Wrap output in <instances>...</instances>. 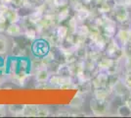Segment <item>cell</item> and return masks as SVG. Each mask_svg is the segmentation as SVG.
<instances>
[{
    "label": "cell",
    "mask_w": 131,
    "mask_h": 118,
    "mask_svg": "<svg viewBox=\"0 0 131 118\" xmlns=\"http://www.w3.org/2000/svg\"><path fill=\"white\" fill-rule=\"evenodd\" d=\"M111 16L120 27H131V19L129 9L123 4H115Z\"/></svg>",
    "instance_id": "obj_1"
},
{
    "label": "cell",
    "mask_w": 131,
    "mask_h": 118,
    "mask_svg": "<svg viewBox=\"0 0 131 118\" xmlns=\"http://www.w3.org/2000/svg\"><path fill=\"white\" fill-rule=\"evenodd\" d=\"M104 53L109 56L112 59L115 60H123L124 59V54H123V48L122 46L118 43V41L115 39V38H112L107 43V46L105 48Z\"/></svg>",
    "instance_id": "obj_2"
},
{
    "label": "cell",
    "mask_w": 131,
    "mask_h": 118,
    "mask_svg": "<svg viewBox=\"0 0 131 118\" xmlns=\"http://www.w3.org/2000/svg\"><path fill=\"white\" fill-rule=\"evenodd\" d=\"M51 44L43 38H38L32 41L31 46H30V52L34 57H39L42 58L44 57L51 49Z\"/></svg>",
    "instance_id": "obj_3"
},
{
    "label": "cell",
    "mask_w": 131,
    "mask_h": 118,
    "mask_svg": "<svg viewBox=\"0 0 131 118\" xmlns=\"http://www.w3.org/2000/svg\"><path fill=\"white\" fill-rule=\"evenodd\" d=\"M111 101H98L95 97H92L90 101V109L94 115L97 116H103L108 114L110 111Z\"/></svg>",
    "instance_id": "obj_4"
},
{
    "label": "cell",
    "mask_w": 131,
    "mask_h": 118,
    "mask_svg": "<svg viewBox=\"0 0 131 118\" xmlns=\"http://www.w3.org/2000/svg\"><path fill=\"white\" fill-rule=\"evenodd\" d=\"M108 81H109V74L107 72H103V71H97L90 80L93 90L94 89L107 88L108 87Z\"/></svg>",
    "instance_id": "obj_5"
},
{
    "label": "cell",
    "mask_w": 131,
    "mask_h": 118,
    "mask_svg": "<svg viewBox=\"0 0 131 118\" xmlns=\"http://www.w3.org/2000/svg\"><path fill=\"white\" fill-rule=\"evenodd\" d=\"M115 39L121 46H124L131 41V27H120L115 35Z\"/></svg>",
    "instance_id": "obj_6"
},
{
    "label": "cell",
    "mask_w": 131,
    "mask_h": 118,
    "mask_svg": "<svg viewBox=\"0 0 131 118\" xmlns=\"http://www.w3.org/2000/svg\"><path fill=\"white\" fill-rule=\"evenodd\" d=\"M112 92L114 94V96L115 97H118V98H124L128 96V95L130 94L131 90L126 87V85L123 83V81L120 79L118 80L116 83L115 84V86L112 88Z\"/></svg>",
    "instance_id": "obj_7"
},
{
    "label": "cell",
    "mask_w": 131,
    "mask_h": 118,
    "mask_svg": "<svg viewBox=\"0 0 131 118\" xmlns=\"http://www.w3.org/2000/svg\"><path fill=\"white\" fill-rule=\"evenodd\" d=\"M4 34L8 37H11L13 39L21 37L24 34V28L20 23H8L7 28Z\"/></svg>",
    "instance_id": "obj_8"
},
{
    "label": "cell",
    "mask_w": 131,
    "mask_h": 118,
    "mask_svg": "<svg viewBox=\"0 0 131 118\" xmlns=\"http://www.w3.org/2000/svg\"><path fill=\"white\" fill-rule=\"evenodd\" d=\"M115 62V59H112L109 56H107L106 54H103V56L101 57L97 62V69L98 71H103V72H107L110 70V68L113 66Z\"/></svg>",
    "instance_id": "obj_9"
},
{
    "label": "cell",
    "mask_w": 131,
    "mask_h": 118,
    "mask_svg": "<svg viewBox=\"0 0 131 118\" xmlns=\"http://www.w3.org/2000/svg\"><path fill=\"white\" fill-rule=\"evenodd\" d=\"M51 75L52 74H51L48 68L42 67L33 74V77L35 79V82L37 84H39V83H47L49 81V78Z\"/></svg>",
    "instance_id": "obj_10"
},
{
    "label": "cell",
    "mask_w": 131,
    "mask_h": 118,
    "mask_svg": "<svg viewBox=\"0 0 131 118\" xmlns=\"http://www.w3.org/2000/svg\"><path fill=\"white\" fill-rule=\"evenodd\" d=\"M5 17L8 23H20L22 20V15L20 13V10L13 6H10L8 11L6 12Z\"/></svg>",
    "instance_id": "obj_11"
},
{
    "label": "cell",
    "mask_w": 131,
    "mask_h": 118,
    "mask_svg": "<svg viewBox=\"0 0 131 118\" xmlns=\"http://www.w3.org/2000/svg\"><path fill=\"white\" fill-rule=\"evenodd\" d=\"M53 32H54V34L57 35V38L60 39L61 41H63L67 38V35L70 34L67 25H64V24H58L53 29Z\"/></svg>",
    "instance_id": "obj_12"
},
{
    "label": "cell",
    "mask_w": 131,
    "mask_h": 118,
    "mask_svg": "<svg viewBox=\"0 0 131 118\" xmlns=\"http://www.w3.org/2000/svg\"><path fill=\"white\" fill-rule=\"evenodd\" d=\"M23 35L27 39H28L29 41H34L35 39H37L38 38H40V35L38 34V31L35 27H27V28L24 29V34Z\"/></svg>",
    "instance_id": "obj_13"
},
{
    "label": "cell",
    "mask_w": 131,
    "mask_h": 118,
    "mask_svg": "<svg viewBox=\"0 0 131 118\" xmlns=\"http://www.w3.org/2000/svg\"><path fill=\"white\" fill-rule=\"evenodd\" d=\"M66 23H67V27L69 29L70 34H77V28L79 26V22L77 20V18L74 16H71V17L69 18V20Z\"/></svg>",
    "instance_id": "obj_14"
},
{
    "label": "cell",
    "mask_w": 131,
    "mask_h": 118,
    "mask_svg": "<svg viewBox=\"0 0 131 118\" xmlns=\"http://www.w3.org/2000/svg\"><path fill=\"white\" fill-rule=\"evenodd\" d=\"M39 105H25L24 116H38Z\"/></svg>",
    "instance_id": "obj_15"
},
{
    "label": "cell",
    "mask_w": 131,
    "mask_h": 118,
    "mask_svg": "<svg viewBox=\"0 0 131 118\" xmlns=\"http://www.w3.org/2000/svg\"><path fill=\"white\" fill-rule=\"evenodd\" d=\"M9 50L8 39L5 35H0V55H5Z\"/></svg>",
    "instance_id": "obj_16"
},
{
    "label": "cell",
    "mask_w": 131,
    "mask_h": 118,
    "mask_svg": "<svg viewBox=\"0 0 131 118\" xmlns=\"http://www.w3.org/2000/svg\"><path fill=\"white\" fill-rule=\"evenodd\" d=\"M116 114L118 116H131V109L123 102V104H121L116 109Z\"/></svg>",
    "instance_id": "obj_17"
},
{
    "label": "cell",
    "mask_w": 131,
    "mask_h": 118,
    "mask_svg": "<svg viewBox=\"0 0 131 118\" xmlns=\"http://www.w3.org/2000/svg\"><path fill=\"white\" fill-rule=\"evenodd\" d=\"M121 80L126 85V87L131 90V70H123V75H121Z\"/></svg>",
    "instance_id": "obj_18"
},
{
    "label": "cell",
    "mask_w": 131,
    "mask_h": 118,
    "mask_svg": "<svg viewBox=\"0 0 131 118\" xmlns=\"http://www.w3.org/2000/svg\"><path fill=\"white\" fill-rule=\"evenodd\" d=\"M25 105H10L8 107V111L14 115H23Z\"/></svg>",
    "instance_id": "obj_19"
},
{
    "label": "cell",
    "mask_w": 131,
    "mask_h": 118,
    "mask_svg": "<svg viewBox=\"0 0 131 118\" xmlns=\"http://www.w3.org/2000/svg\"><path fill=\"white\" fill-rule=\"evenodd\" d=\"M123 48V54H124V58L127 57H131V41L128 42L127 44H125L124 46H122Z\"/></svg>",
    "instance_id": "obj_20"
},
{
    "label": "cell",
    "mask_w": 131,
    "mask_h": 118,
    "mask_svg": "<svg viewBox=\"0 0 131 118\" xmlns=\"http://www.w3.org/2000/svg\"><path fill=\"white\" fill-rule=\"evenodd\" d=\"M49 109L45 106H40L38 109V116H48L49 115Z\"/></svg>",
    "instance_id": "obj_21"
},
{
    "label": "cell",
    "mask_w": 131,
    "mask_h": 118,
    "mask_svg": "<svg viewBox=\"0 0 131 118\" xmlns=\"http://www.w3.org/2000/svg\"><path fill=\"white\" fill-rule=\"evenodd\" d=\"M123 70H131V57H127L122 60Z\"/></svg>",
    "instance_id": "obj_22"
},
{
    "label": "cell",
    "mask_w": 131,
    "mask_h": 118,
    "mask_svg": "<svg viewBox=\"0 0 131 118\" xmlns=\"http://www.w3.org/2000/svg\"><path fill=\"white\" fill-rule=\"evenodd\" d=\"M8 22H0V34H4L7 28Z\"/></svg>",
    "instance_id": "obj_23"
},
{
    "label": "cell",
    "mask_w": 131,
    "mask_h": 118,
    "mask_svg": "<svg viewBox=\"0 0 131 118\" xmlns=\"http://www.w3.org/2000/svg\"><path fill=\"white\" fill-rule=\"evenodd\" d=\"M13 0H0V4H6V5H12Z\"/></svg>",
    "instance_id": "obj_24"
},
{
    "label": "cell",
    "mask_w": 131,
    "mask_h": 118,
    "mask_svg": "<svg viewBox=\"0 0 131 118\" xmlns=\"http://www.w3.org/2000/svg\"><path fill=\"white\" fill-rule=\"evenodd\" d=\"M4 114H6V107L0 105V115H4Z\"/></svg>",
    "instance_id": "obj_25"
},
{
    "label": "cell",
    "mask_w": 131,
    "mask_h": 118,
    "mask_svg": "<svg viewBox=\"0 0 131 118\" xmlns=\"http://www.w3.org/2000/svg\"><path fill=\"white\" fill-rule=\"evenodd\" d=\"M31 2H32L34 5H38V4H41V3H43L45 0H30Z\"/></svg>",
    "instance_id": "obj_26"
},
{
    "label": "cell",
    "mask_w": 131,
    "mask_h": 118,
    "mask_svg": "<svg viewBox=\"0 0 131 118\" xmlns=\"http://www.w3.org/2000/svg\"><path fill=\"white\" fill-rule=\"evenodd\" d=\"M114 1H115V4H120V3H122L123 0H114Z\"/></svg>",
    "instance_id": "obj_27"
}]
</instances>
